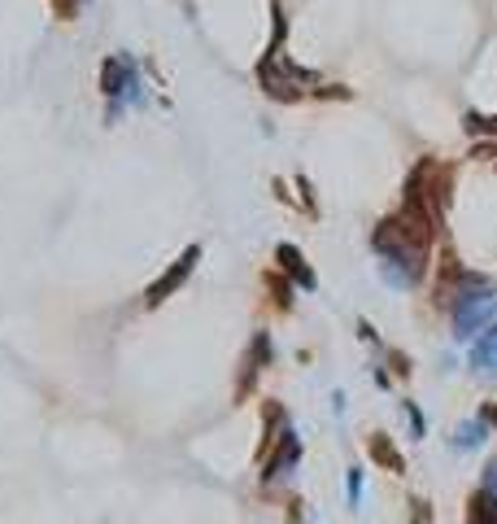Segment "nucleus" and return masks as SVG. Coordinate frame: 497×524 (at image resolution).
Instances as JSON below:
<instances>
[{
	"instance_id": "1",
	"label": "nucleus",
	"mask_w": 497,
	"mask_h": 524,
	"mask_svg": "<svg viewBox=\"0 0 497 524\" xmlns=\"http://www.w3.org/2000/svg\"><path fill=\"white\" fill-rule=\"evenodd\" d=\"M432 219L419 210L402 206V214L384 219L380 228L371 232V245L380 254V271L393 289H415L428 271V241H432Z\"/></svg>"
},
{
	"instance_id": "2",
	"label": "nucleus",
	"mask_w": 497,
	"mask_h": 524,
	"mask_svg": "<svg viewBox=\"0 0 497 524\" xmlns=\"http://www.w3.org/2000/svg\"><path fill=\"white\" fill-rule=\"evenodd\" d=\"M271 18H275V35H271V49H266V57L258 62V79H262L266 97H275V101H301V97H306V83H319V75L288 62V53H284L288 18H284L280 5H271Z\"/></svg>"
},
{
	"instance_id": "3",
	"label": "nucleus",
	"mask_w": 497,
	"mask_h": 524,
	"mask_svg": "<svg viewBox=\"0 0 497 524\" xmlns=\"http://www.w3.org/2000/svg\"><path fill=\"white\" fill-rule=\"evenodd\" d=\"M497 315V289L493 284H471L454 302V337H476V332Z\"/></svg>"
},
{
	"instance_id": "4",
	"label": "nucleus",
	"mask_w": 497,
	"mask_h": 524,
	"mask_svg": "<svg viewBox=\"0 0 497 524\" xmlns=\"http://www.w3.org/2000/svg\"><path fill=\"white\" fill-rule=\"evenodd\" d=\"M197 258H201V249H197V245H188L184 254L175 258V267L166 271V276L157 280V284H149V293H144V302H149V306H162L166 297H171V293L179 289V284H184V280L192 276V267H197Z\"/></svg>"
},
{
	"instance_id": "5",
	"label": "nucleus",
	"mask_w": 497,
	"mask_h": 524,
	"mask_svg": "<svg viewBox=\"0 0 497 524\" xmlns=\"http://www.w3.org/2000/svg\"><path fill=\"white\" fill-rule=\"evenodd\" d=\"M275 258H280V267L301 284V289H314V271L306 267V258H301L293 245H280V249H275Z\"/></svg>"
},
{
	"instance_id": "6",
	"label": "nucleus",
	"mask_w": 497,
	"mask_h": 524,
	"mask_svg": "<svg viewBox=\"0 0 497 524\" xmlns=\"http://www.w3.org/2000/svg\"><path fill=\"white\" fill-rule=\"evenodd\" d=\"M297 455H301V442H297V437L293 433H284V442H280V455H275V459H266V481H275V476H284L288 468H293V463H297Z\"/></svg>"
},
{
	"instance_id": "7",
	"label": "nucleus",
	"mask_w": 497,
	"mask_h": 524,
	"mask_svg": "<svg viewBox=\"0 0 497 524\" xmlns=\"http://www.w3.org/2000/svg\"><path fill=\"white\" fill-rule=\"evenodd\" d=\"M467 524H497V494L476 490L467 503Z\"/></svg>"
},
{
	"instance_id": "8",
	"label": "nucleus",
	"mask_w": 497,
	"mask_h": 524,
	"mask_svg": "<svg viewBox=\"0 0 497 524\" xmlns=\"http://www.w3.org/2000/svg\"><path fill=\"white\" fill-rule=\"evenodd\" d=\"M471 363L484 367V372H497V328H489L471 350Z\"/></svg>"
},
{
	"instance_id": "9",
	"label": "nucleus",
	"mask_w": 497,
	"mask_h": 524,
	"mask_svg": "<svg viewBox=\"0 0 497 524\" xmlns=\"http://www.w3.org/2000/svg\"><path fill=\"white\" fill-rule=\"evenodd\" d=\"M371 455L380 459L389 472H402V455H397V450L389 446V437H380V433H375V437H371Z\"/></svg>"
},
{
	"instance_id": "10",
	"label": "nucleus",
	"mask_w": 497,
	"mask_h": 524,
	"mask_svg": "<svg viewBox=\"0 0 497 524\" xmlns=\"http://www.w3.org/2000/svg\"><path fill=\"white\" fill-rule=\"evenodd\" d=\"M480 442H484V420H480V424H463V428L454 433V446H458V450H471V446H480Z\"/></svg>"
},
{
	"instance_id": "11",
	"label": "nucleus",
	"mask_w": 497,
	"mask_h": 524,
	"mask_svg": "<svg viewBox=\"0 0 497 524\" xmlns=\"http://www.w3.org/2000/svg\"><path fill=\"white\" fill-rule=\"evenodd\" d=\"M467 131H471V136H497V114H493V118L467 114Z\"/></svg>"
},
{
	"instance_id": "12",
	"label": "nucleus",
	"mask_w": 497,
	"mask_h": 524,
	"mask_svg": "<svg viewBox=\"0 0 497 524\" xmlns=\"http://www.w3.org/2000/svg\"><path fill=\"white\" fill-rule=\"evenodd\" d=\"M48 5H53V14L62 18V22H70V18L79 14V0H48Z\"/></svg>"
},
{
	"instance_id": "13",
	"label": "nucleus",
	"mask_w": 497,
	"mask_h": 524,
	"mask_svg": "<svg viewBox=\"0 0 497 524\" xmlns=\"http://www.w3.org/2000/svg\"><path fill=\"white\" fill-rule=\"evenodd\" d=\"M484 490H489V494H497V459L489 463V472H484Z\"/></svg>"
},
{
	"instance_id": "14",
	"label": "nucleus",
	"mask_w": 497,
	"mask_h": 524,
	"mask_svg": "<svg viewBox=\"0 0 497 524\" xmlns=\"http://www.w3.org/2000/svg\"><path fill=\"white\" fill-rule=\"evenodd\" d=\"M476 158H489V162H497V145H480V149H476Z\"/></svg>"
},
{
	"instance_id": "15",
	"label": "nucleus",
	"mask_w": 497,
	"mask_h": 524,
	"mask_svg": "<svg viewBox=\"0 0 497 524\" xmlns=\"http://www.w3.org/2000/svg\"><path fill=\"white\" fill-rule=\"evenodd\" d=\"M480 420H484V424H497V407H484V411H480Z\"/></svg>"
}]
</instances>
